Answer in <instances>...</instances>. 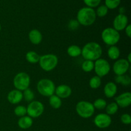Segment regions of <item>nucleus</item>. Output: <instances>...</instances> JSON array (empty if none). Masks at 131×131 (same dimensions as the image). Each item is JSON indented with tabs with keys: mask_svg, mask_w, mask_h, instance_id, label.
Returning <instances> with one entry per match:
<instances>
[{
	"mask_svg": "<svg viewBox=\"0 0 131 131\" xmlns=\"http://www.w3.org/2000/svg\"><path fill=\"white\" fill-rule=\"evenodd\" d=\"M38 63L42 70L50 72L56 67L58 63V58L54 54H47L40 56Z\"/></svg>",
	"mask_w": 131,
	"mask_h": 131,
	"instance_id": "nucleus-3",
	"label": "nucleus"
},
{
	"mask_svg": "<svg viewBox=\"0 0 131 131\" xmlns=\"http://www.w3.org/2000/svg\"><path fill=\"white\" fill-rule=\"evenodd\" d=\"M128 22H129L128 17L125 14H119L114 19L113 23V28L118 32L124 30L128 25Z\"/></svg>",
	"mask_w": 131,
	"mask_h": 131,
	"instance_id": "nucleus-12",
	"label": "nucleus"
},
{
	"mask_svg": "<svg viewBox=\"0 0 131 131\" xmlns=\"http://www.w3.org/2000/svg\"><path fill=\"white\" fill-rule=\"evenodd\" d=\"M120 49L116 46H110V47L107 50V56L111 60H117L120 57Z\"/></svg>",
	"mask_w": 131,
	"mask_h": 131,
	"instance_id": "nucleus-19",
	"label": "nucleus"
},
{
	"mask_svg": "<svg viewBox=\"0 0 131 131\" xmlns=\"http://www.w3.org/2000/svg\"><path fill=\"white\" fill-rule=\"evenodd\" d=\"M125 33H126L127 36L129 38L131 37V25L130 24H128L126 28H125Z\"/></svg>",
	"mask_w": 131,
	"mask_h": 131,
	"instance_id": "nucleus-35",
	"label": "nucleus"
},
{
	"mask_svg": "<svg viewBox=\"0 0 131 131\" xmlns=\"http://www.w3.org/2000/svg\"><path fill=\"white\" fill-rule=\"evenodd\" d=\"M130 56H131V53L130 52V53H129V54H128V56H127V59H126V60H127L128 62H129V63H131V58H130Z\"/></svg>",
	"mask_w": 131,
	"mask_h": 131,
	"instance_id": "nucleus-37",
	"label": "nucleus"
},
{
	"mask_svg": "<svg viewBox=\"0 0 131 131\" xmlns=\"http://www.w3.org/2000/svg\"><path fill=\"white\" fill-rule=\"evenodd\" d=\"M33 118L29 116H24L20 117L18 120L17 124L19 127L22 129H28L33 125Z\"/></svg>",
	"mask_w": 131,
	"mask_h": 131,
	"instance_id": "nucleus-18",
	"label": "nucleus"
},
{
	"mask_svg": "<svg viewBox=\"0 0 131 131\" xmlns=\"http://www.w3.org/2000/svg\"><path fill=\"white\" fill-rule=\"evenodd\" d=\"M95 107L92 103L88 101H81L78 102L75 106L77 113L83 118H89L92 117L95 113Z\"/></svg>",
	"mask_w": 131,
	"mask_h": 131,
	"instance_id": "nucleus-5",
	"label": "nucleus"
},
{
	"mask_svg": "<svg viewBox=\"0 0 131 131\" xmlns=\"http://www.w3.org/2000/svg\"><path fill=\"white\" fill-rule=\"evenodd\" d=\"M118 106L116 104V102H111L107 105L106 107V114L108 115H113L117 113L118 110Z\"/></svg>",
	"mask_w": 131,
	"mask_h": 131,
	"instance_id": "nucleus-24",
	"label": "nucleus"
},
{
	"mask_svg": "<svg viewBox=\"0 0 131 131\" xmlns=\"http://www.w3.org/2000/svg\"><path fill=\"white\" fill-rule=\"evenodd\" d=\"M83 1L88 7L93 8L99 6L101 0H83Z\"/></svg>",
	"mask_w": 131,
	"mask_h": 131,
	"instance_id": "nucleus-32",
	"label": "nucleus"
},
{
	"mask_svg": "<svg viewBox=\"0 0 131 131\" xmlns=\"http://www.w3.org/2000/svg\"><path fill=\"white\" fill-rule=\"evenodd\" d=\"M101 78L97 75L92 77L89 81V85L92 89H97L101 85Z\"/></svg>",
	"mask_w": 131,
	"mask_h": 131,
	"instance_id": "nucleus-25",
	"label": "nucleus"
},
{
	"mask_svg": "<svg viewBox=\"0 0 131 131\" xmlns=\"http://www.w3.org/2000/svg\"><path fill=\"white\" fill-rule=\"evenodd\" d=\"M30 82L31 79L29 75L27 73L21 72L15 75L13 83L15 89L22 92L29 88Z\"/></svg>",
	"mask_w": 131,
	"mask_h": 131,
	"instance_id": "nucleus-7",
	"label": "nucleus"
},
{
	"mask_svg": "<svg viewBox=\"0 0 131 131\" xmlns=\"http://www.w3.org/2000/svg\"><path fill=\"white\" fill-rule=\"evenodd\" d=\"M38 93L44 97H51L55 92V84L49 79H42L38 82L37 85Z\"/></svg>",
	"mask_w": 131,
	"mask_h": 131,
	"instance_id": "nucleus-4",
	"label": "nucleus"
},
{
	"mask_svg": "<svg viewBox=\"0 0 131 131\" xmlns=\"http://www.w3.org/2000/svg\"><path fill=\"white\" fill-rule=\"evenodd\" d=\"M79 24L78 22V20L72 19V20H71L69 22V28L70 29H71V30H76L78 27H79Z\"/></svg>",
	"mask_w": 131,
	"mask_h": 131,
	"instance_id": "nucleus-34",
	"label": "nucleus"
},
{
	"mask_svg": "<svg viewBox=\"0 0 131 131\" xmlns=\"http://www.w3.org/2000/svg\"><path fill=\"white\" fill-rule=\"evenodd\" d=\"M102 54V49L99 43L95 42L87 43L81 49V55L85 60L96 61L101 58Z\"/></svg>",
	"mask_w": 131,
	"mask_h": 131,
	"instance_id": "nucleus-1",
	"label": "nucleus"
},
{
	"mask_svg": "<svg viewBox=\"0 0 131 131\" xmlns=\"http://www.w3.org/2000/svg\"><path fill=\"white\" fill-rule=\"evenodd\" d=\"M40 58V56L37 52L33 51H29L26 54V59L30 63L34 64L38 63Z\"/></svg>",
	"mask_w": 131,
	"mask_h": 131,
	"instance_id": "nucleus-23",
	"label": "nucleus"
},
{
	"mask_svg": "<svg viewBox=\"0 0 131 131\" xmlns=\"http://www.w3.org/2000/svg\"><path fill=\"white\" fill-rule=\"evenodd\" d=\"M67 54L71 57H78L81 54V48L77 45H72L68 47Z\"/></svg>",
	"mask_w": 131,
	"mask_h": 131,
	"instance_id": "nucleus-20",
	"label": "nucleus"
},
{
	"mask_svg": "<svg viewBox=\"0 0 131 131\" xmlns=\"http://www.w3.org/2000/svg\"><path fill=\"white\" fill-rule=\"evenodd\" d=\"M27 114L31 118H37L43 114L44 111V106L41 102L33 101L29 102L27 106Z\"/></svg>",
	"mask_w": 131,
	"mask_h": 131,
	"instance_id": "nucleus-8",
	"label": "nucleus"
},
{
	"mask_svg": "<svg viewBox=\"0 0 131 131\" xmlns=\"http://www.w3.org/2000/svg\"><path fill=\"white\" fill-rule=\"evenodd\" d=\"M81 68L85 72H90L94 69V62L90 60H84L82 63Z\"/></svg>",
	"mask_w": 131,
	"mask_h": 131,
	"instance_id": "nucleus-26",
	"label": "nucleus"
},
{
	"mask_svg": "<svg viewBox=\"0 0 131 131\" xmlns=\"http://www.w3.org/2000/svg\"><path fill=\"white\" fill-rule=\"evenodd\" d=\"M23 98L25 99L26 101L28 102H31V101H33L35 97L34 93L33 92V91L30 89V88H27L25 90L23 91Z\"/></svg>",
	"mask_w": 131,
	"mask_h": 131,
	"instance_id": "nucleus-28",
	"label": "nucleus"
},
{
	"mask_svg": "<svg viewBox=\"0 0 131 131\" xmlns=\"http://www.w3.org/2000/svg\"><path fill=\"white\" fill-rule=\"evenodd\" d=\"M49 102L50 106L53 109H55V110L60 108L61 106V104H62L61 99L54 94L49 97Z\"/></svg>",
	"mask_w": 131,
	"mask_h": 131,
	"instance_id": "nucleus-22",
	"label": "nucleus"
},
{
	"mask_svg": "<svg viewBox=\"0 0 131 131\" xmlns=\"http://www.w3.org/2000/svg\"><path fill=\"white\" fill-rule=\"evenodd\" d=\"M120 14H124V12H125V8L124 7H121L120 8Z\"/></svg>",
	"mask_w": 131,
	"mask_h": 131,
	"instance_id": "nucleus-36",
	"label": "nucleus"
},
{
	"mask_svg": "<svg viewBox=\"0 0 131 131\" xmlns=\"http://www.w3.org/2000/svg\"><path fill=\"white\" fill-rule=\"evenodd\" d=\"M117 86L114 82H108L104 88V93L107 98H112L115 97L117 93Z\"/></svg>",
	"mask_w": 131,
	"mask_h": 131,
	"instance_id": "nucleus-16",
	"label": "nucleus"
},
{
	"mask_svg": "<svg viewBox=\"0 0 131 131\" xmlns=\"http://www.w3.org/2000/svg\"><path fill=\"white\" fill-rule=\"evenodd\" d=\"M97 15L93 8L83 7L79 9L77 14V20L79 24L84 26H89L95 22Z\"/></svg>",
	"mask_w": 131,
	"mask_h": 131,
	"instance_id": "nucleus-2",
	"label": "nucleus"
},
{
	"mask_svg": "<svg viewBox=\"0 0 131 131\" xmlns=\"http://www.w3.org/2000/svg\"><path fill=\"white\" fill-rule=\"evenodd\" d=\"M116 83L122 84L124 86H129L131 83V78L129 75L126 74L121 75H116L115 78Z\"/></svg>",
	"mask_w": 131,
	"mask_h": 131,
	"instance_id": "nucleus-21",
	"label": "nucleus"
},
{
	"mask_svg": "<svg viewBox=\"0 0 131 131\" xmlns=\"http://www.w3.org/2000/svg\"><path fill=\"white\" fill-rule=\"evenodd\" d=\"M14 113L19 117L26 116V115L27 114L26 107L24 106H21V105L17 106L14 109Z\"/></svg>",
	"mask_w": 131,
	"mask_h": 131,
	"instance_id": "nucleus-30",
	"label": "nucleus"
},
{
	"mask_svg": "<svg viewBox=\"0 0 131 131\" xmlns=\"http://www.w3.org/2000/svg\"><path fill=\"white\" fill-rule=\"evenodd\" d=\"M23 99V93L18 90L10 91L7 95V100L12 104H17Z\"/></svg>",
	"mask_w": 131,
	"mask_h": 131,
	"instance_id": "nucleus-15",
	"label": "nucleus"
},
{
	"mask_svg": "<svg viewBox=\"0 0 131 131\" xmlns=\"http://www.w3.org/2000/svg\"><path fill=\"white\" fill-rule=\"evenodd\" d=\"M120 120L122 123L125 125H130L131 124V116L129 114H123L121 116Z\"/></svg>",
	"mask_w": 131,
	"mask_h": 131,
	"instance_id": "nucleus-33",
	"label": "nucleus"
},
{
	"mask_svg": "<svg viewBox=\"0 0 131 131\" xmlns=\"http://www.w3.org/2000/svg\"><path fill=\"white\" fill-rule=\"evenodd\" d=\"M113 72L116 75H121L125 74L130 69V63L126 59L122 58L117 60L113 66Z\"/></svg>",
	"mask_w": 131,
	"mask_h": 131,
	"instance_id": "nucleus-10",
	"label": "nucleus"
},
{
	"mask_svg": "<svg viewBox=\"0 0 131 131\" xmlns=\"http://www.w3.org/2000/svg\"><path fill=\"white\" fill-rule=\"evenodd\" d=\"M129 131H130V130H129Z\"/></svg>",
	"mask_w": 131,
	"mask_h": 131,
	"instance_id": "nucleus-39",
	"label": "nucleus"
},
{
	"mask_svg": "<svg viewBox=\"0 0 131 131\" xmlns=\"http://www.w3.org/2000/svg\"><path fill=\"white\" fill-rule=\"evenodd\" d=\"M121 0H105V5L108 9L113 10L120 5Z\"/></svg>",
	"mask_w": 131,
	"mask_h": 131,
	"instance_id": "nucleus-29",
	"label": "nucleus"
},
{
	"mask_svg": "<svg viewBox=\"0 0 131 131\" xmlns=\"http://www.w3.org/2000/svg\"><path fill=\"white\" fill-rule=\"evenodd\" d=\"M93 107L95 109H97L99 110H102L106 108L107 106V102L103 99H97L93 103Z\"/></svg>",
	"mask_w": 131,
	"mask_h": 131,
	"instance_id": "nucleus-27",
	"label": "nucleus"
},
{
	"mask_svg": "<svg viewBox=\"0 0 131 131\" xmlns=\"http://www.w3.org/2000/svg\"><path fill=\"white\" fill-rule=\"evenodd\" d=\"M1 24H0V31H1Z\"/></svg>",
	"mask_w": 131,
	"mask_h": 131,
	"instance_id": "nucleus-38",
	"label": "nucleus"
},
{
	"mask_svg": "<svg viewBox=\"0 0 131 131\" xmlns=\"http://www.w3.org/2000/svg\"><path fill=\"white\" fill-rule=\"evenodd\" d=\"M101 37L106 44L113 46H115L119 42L120 35L113 28H107L102 31Z\"/></svg>",
	"mask_w": 131,
	"mask_h": 131,
	"instance_id": "nucleus-6",
	"label": "nucleus"
},
{
	"mask_svg": "<svg viewBox=\"0 0 131 131\" xmlns=\"http://www.w3.org/2000/svg\"><path fill=\"white\" fill-rule=\"evenodd\" d=\"M109 9L106 7V5H101L99 6L97 8V10H96V15L99 17H105L108 13Z\"/></svg>",
	"mask_w": 131,
	"mask_h": 131,
	"instance_id": "nucleus-31",
	"label": "nucleus"
},
{
	"mask_svg": "<svg viewBox=\"0 0 131 131\" xmlns=\"http://www.w3.org/2000/svg\"><path fill=\"white\" fill-rule=\"evenodd\" d=\"M112 119L110 115L106 113L97 115L94 118V124L99 129H106L111 125Z\"/></svg>",
	"mask_w": 131,
	"mask_h": 131,
	"instance_id": "nucleus-11",
	"label": "nucleus"
},
{
	"mask_svg": "<svg viewBox=\"0 0 131 131\" xmlns=\"http://www.w3.org/2000/svg\"><path fill=\"white\" fill-rule=\"evenodd\" d=\"M116 104L118 107L125 108L131 104V93L130 92H124L115 98Z\"/></svg>",
	"mask_w": 131,
	"mask_h": 131,
	"instance_id": "nucleus-13",
	"label": "nucleus"
},
{
	"mask_svg": "<svg viewBox=\"0 0 131 131\" xmlns=\"http://www.w3.org/2000/svg\"><path fill=\"white\" fill-rule=\"evenodd\" d=\"M56 95L60 99H67L71 95L72 89L67 84H61L55 88Z\"/></svg>",
	"mask_w": 131,
	"mask_h": 131,
	"instance_id": "nucleus-14",
	"label": "nucleus"
},
{
	"mask_svg": "<svg viewBox=\"0 0 131 131\" xmlns=\"http://www.w3.org/2000/svg\"><path fill=\"white\" fill-rule=\"evenodd\" d=\"M28 38L31 43L34 45H38L42 40V35L39 30L33 29L29 31L28 34Z\"/></svg>",
	"mask_w": 131,
	"mask_h": 131,
	"instance_id": "nucleus-17",
	"label": "nucleus"
},
{
	"mask_svg": "<svg viewBox=\"0 0 131 131\" xmlns=\"http://www.w3.org/2000/svg\"><path fill=\"white\" fill-rule=\"evenodd\" d=\"M95 72L99 78H103L109 74L111 66L108 61L104 58H99L94 63Z\"/></svg>",
	"mask_w": 131,
	"mask_h": 131,
	"instance_id": "nucleus-9",
	"label": "nucleus"
}]
</instances>
